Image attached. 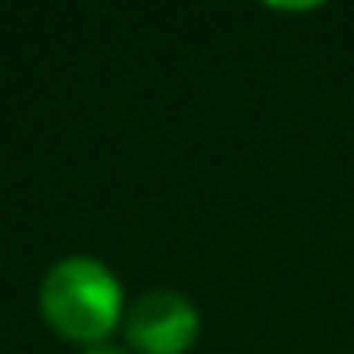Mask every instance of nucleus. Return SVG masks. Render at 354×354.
I'll return each mask as SVG.
<instances>
[{"label":"nucleus","mask_w":354,"mask_h":354,"mask_svg":"<svg viewBox=\"0 0 354 354\" xmlns=\"http://www.w3.org/2000/svg\"><path fill=\"white\" fill-rule=\"evenodd\" d=\"M42 316L54 324L62 335L92 346L103 343L111 331L122 324L126 301L122 282L107 263L92 255H65L42 274L39 286Z\"/></svg>","instance_id":"nucleus-1"},{"label":"nucleus","mask_w":354,"mask_h":354,"mask_svg":"<svg viewBox=\"0 0 354 354\" xmlns=\"http://www.w3.org/2000/svg\"><path fill=\"white\" fill-rule=\"evenodd\" d=\"M198 308L179 290H145L126 305L122 331L138 354H183L198 339Z\"/></svg>","instance_id":"nucleus-2"},{"label":"nucleus","mask_w":354,"mask_h":354,"mask_svg":"<svg viewBox=\"0 0 354 354\" xmlns=\"http://www.w3.org/2000/svg\"><path fill=\"white\" fill-rule=\"evenodd\" d=\"M84 354H126V351H122V346H115V343H107V339H103V343L84 346Z\"/></svg>","instance_id":"nucleus-3"}]
</instances>
